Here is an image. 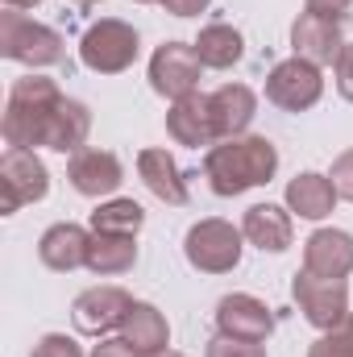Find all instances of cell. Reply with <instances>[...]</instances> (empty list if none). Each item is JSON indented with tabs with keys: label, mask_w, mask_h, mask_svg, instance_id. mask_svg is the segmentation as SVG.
<instances>
[{
	"label": "cell",
	"mask_w": 353,
	"mask_h": 357,
	"mask_svg": "<svg viewBox=\"0 0 353 357\" xmlns=\"http://www.w3.org/2000/svg\"><path fill=\"white\" fill-rule=\"evenodd\" d=\"M154 357H187V354H175V349H163V354H154Z\"/></svg>",
	"instance_id": "obj_35"
},
{
	"label": "cell",
	"mask_w": 353,
	"mask_h": 357,
	"mask_svg": "<svg viewBox=\"0 0 353 357\" xmlns=\"http://www.w3.org/2000/svg\"><path fill=\"white\" fill-rule=\"evenodd\" d=\"M71 4H80V8H96V4H104V0H71Z\"/></svg>",
	"instance_id": "obj_34"
},
{
	"label": "cell",
	"mask_w": 353,
	"mask_h": 357,
	"mask_svg": "<svg viewBox=\"0 0 353 357\" xmlns=\"http://www.w3.org/2000/svg\"><path fill=\"white\" fill-rule=\"evenodd\" d=\"M129 307H133V295H129L125 287L100 282V287H88V291L75 295V303H71V324H75V333H84V337H108L112 328L125 324Z\"/></svg>",
	"instance_id": "obj_9"
},
{
	"label": "cell",
	"mask_w": 353,
	"mask_h": 357,
	"mask_svg": "<svg viewBox=\"0 0 353 357\" xmlns=\"http://www.w3.org/2000/svg\"><path fill=\"white\" fill-rule=\"evenodd\" d=\"M200 54L191 42H163L154 54H150V88L167 100H183L200 88Z\"/></svg>",
	"instance_id": "obj_10"
},
{
	"label": "cell",
	"mask_w": 353,
	"mask_h": 357,
	"mask_svg": "<svg viewBox=\"0 0 353 357\" xmlns=\"http://www.w3.org/2000/svg\"><path fill=\"white\" fill-rule=\"evenodd\" d=\"M88 245H91V233L84 225H71V220H59L42 233L38 241V258L42 266L54 270V274H71V270L88 266Z\"/></svg>",
	"instance_id": "obj_15"
},
{
	"label": "cell",
	"mask_w": 353,
	"mask_h": 357,
	"mask_svg": "<svg viewBox=\"0 0 353 357\" xmlns=\"http://www.w3.org/2000/svg\"><path fill=\"white\" fill-rule=\"evenodd\" d=\"M353 0H303V13H316V17H333V21H345Z\"/></svg>",
	"instance_id": "obj_30"
},
{
	"label": "cell",
	"mask_w": 353,
	"mask_h": 357,
	"mask_svg": "<svg viewBox=\"0 0 353 357\" xmlns=\"http://www.w3.org/2000/svg\"><path fill=\"white\" fill-rule=\"evenodd\" d=\"M241 233L250 245H258L262 254H283L295 237V220H291V208L283 204H254L246 208L241 216Z\"/></svg>",
	"instance_id": "obj_18"
},
{
	"label": "cell",
	"mask_w": 353,
	"mask_h": 357,
	"mask_svg": "<svg viewBox=\"0 0 353 357\" xmlns=\"http://www.w3.org/2000/svg\"><path fill=\"white\" fill-rule=\"evenodd\" d=\"M46 191H50V171H46V162H42L33 150L8 146L4 158H0V212L13 216L17 208L46 199Z\"/></svg>",
	"instance_id": "obj_7"
},
{
	"label": "cell",
	"mask_w": 353,
	"mask_h": 357,
	"mask_svg": "<svg viewBox=\"0 0 353 357\" xmlns=\"http://www.w3.org/2000/svg\"><path fill=\"white\" fill-rule=\"evenodd\" d=\"M333 71H337V91H341V96L353 104V42H345V50L337 54Z\"/></svg>",
	"instance_id": "obj_29"
},
{
	"label": "cell",
	"mask_w": 353,
	"mask_h": 357,
	"mask_svg": "<svg viewBox=\"0 0 353 357\" xmlns=\"http://www.w3.org/2000/svg\"><path fill=\"white\" fill-rule=\"evenodd\" d=\"M291 50H295V59H308V63H316V67L337 63V54L345 50L341 21L316 17V13H299L295 25H291Z\"/></svg>",
	"instance_id": "obj_13"
},
{
	"label": "cell",
	"mask_w": 353,
	"mask_h": 357,
	"mask_svg": "<svg viewBox=\"0 0 353 357\" xmlns=\"http://www.w3.org/2000/svg\"><path fill=\"white\" fill-rule=\"evenodd\" d=\"M0 54L29 71H42V67H59L67 59V42L59 29L25 17L21 8H4L0 13Z\"/></svg>",
	"instance_id": "obj_3"
},
{
	"label": "cell",
	"mask_w": 353,
	"mask_h": 357,
	"mask_svg": "<svg viewBox=\"0 0 353 357\" xmlns=\"http://www.w3.org/2000/svg\"><path fill=\"white\" fill-rule=\"evenodd\" d=\"M337 199L341 195H337L333 178L320 175V171H303V175H295L287 183V208L303 220H324L337 208Z\"/></svg>",
	"instance_id": "obj_20"
},
{
	"label": "cell",
	"mask_w": 353,
	"mask_h": 357,
	"mask_svg": "<svg viewBox=\"0 0 353 357\" xmlns=\"http://www.w3.org/2000/svg\"><path fill=\"white\" fill-rule=\"evenodd\" d=\"M274 171H278V150L270 137H258V133L216 142L204 154V178L220 199H233V195L262 187L274 178Z\"/></svg>",
	"instance_id": "obj_2"
},
{
	"label": "cell",
	"mask_w": 353,
	"mask_h": 357,
	"mask_svg": "<svg viewBox=\"0 0 353 357\" xmlns=\"http://www.w3.org/2000/svg\"><path fill=\"white\" fill-rule=\"evenodd\" d=\"M308 357H353V312L333 328V333H324L320 341H312Z\"/></svg>",
	"instance_id": "obj_25"
},
{
	"label": "cell",
	"mask_w": 353,
	"mask_h": 357,
	"mask_svg": "<svg viewBox=\"0 0 353 357\" xmlns=\"http://www.w3.org/2000/svg\"><path fill=\"white\" fill-rule=\"evenodd\" d=\"M241 241H246L241 229H233L220 216H208V220H195L187 229L183 258H187V266L200 270V274H229V270H237V262H241V250H246Z\"/></svg>",
	"instance_id": "obj_5"
},
{
	"label": "cell",
	"mask_w": 353,
	"mask_h": 357,
	"mask_svg": "<svg viewBox=\"0 0 353 357\" xmlns=\"http://www.w3.org/2000/svg\"><path fill=\"white\" fill-rule=\"evenodd\" d=\"M191 46H195V54H200V63H204L208 71H229V67H237L241 54H246V38H241V29L229 25V21H208Z\"/></svg>",
	"instance_id": "obj_22"
},
{
	"label": "cell",
	"mask_w": 353,
	"mask_h": 357,
	"mask_svg": "<svg viewBox=\"0 0 353 357\" xmlns=\"http://www.w3.org/2000/svg\"><path fill=\"white\" fill-rule=\"evenodd\" d=\"M320 96H324V75L308 59L291 54V59L274 63L270 75H266V100L283 112H308Z\"/></svg>",
	"instance_id": "obj_8"
},
{
	"label": "cell",
	"mask_w": 353,
	"mask_h": 357,
	"mask_svg": "<svg viewBox=\"0 0 353 357\" xmlns=\"http://www.w3.org/2000/svg\"><path fill=\"white\" fill-rule=\"evenodd\" d=\"M67 178H71V187H75L80 195L100 199V195H112V191L125 183V171H121V158H117L112 150H88V146H84L80 154H71Z\"/></svg>",
	"instance_id": "obj_14"
},
{
	"label": "cell",
	"mask_w": 353,
	"mask_h": 357,
	"mask_svg": "<svg viewBox=\"0 0 353 357\" xmlns=\"http://www.w3.org/2000/svg\"><path fill=\"white\" fill-rule=\"evenodd\" d=\"M137 266V237H121V233H91L88 245V270L100 278H117Z\"/></svg>",
	"instance_id": "obj_23"
},
{
	"label": "cell",
	"mask_w": 353,
	"mask_h": 357,
	"mask_svg": "<svg viewBox=\"0 0 353 357\" xmlns=\"http://www.w3.org/2000/svg\"><path fill=\"white\" fill-rule=\"evenodd\" d=\"M204 357H266V345L262 341H237V337L216 333V337L208 341Z\"/></svg>",
	"instance_id": "obj_26"
},
{
	"label": "cell",
	"mask_w": 353,
	"mask_h": 357,
	"mask_svg": "<svg viewBox=\"0 0 353 357\" xmlns=\"http://www.w3.org/2000/svg\"><path fill=\"white\" fill-rule=\"evenodd\" d=\"M208 108H212V125H216V142H229V137H246V129L254 125L258 116V96L246 84H225L208 96Z\"/></svg>",
	"instance_id": "obj_16"
},
{
	"label": "cell",
	"mask_w": 353,
	"mask_h": 357,
	"mask_svg": "<svg viewBox=\"0 0 353 357\" xmlns=\"http://www.w3.org/2000/svg\"><path fill=\"white\" fill-rule=\"evenodd\" d=\"M42 0H4V8H38Z\"/></svg>",
	"instance_id": "obj_33"
},
{
	"label": "cell",
	"mask_w": 353,
	"mask_h": 357,
	"mask_svg": "<svg viewBox=\"0 0 353 357\" xmlns=\"http://www.w3.org/2000/svg\"><path fill=\"white\" fill-rule=\"evenodd\" d=\"M137 4H163V0H137Z\"/></svg>",
	"instance_id": "obj_36"
},
{
	"label": "cell",
	"mask_w": 353,
	"mask_h": 357,
	"mask_svg": "<svg viewBox=\"0 0 353 357\" xmlns=\"http://www.w3.org/2000/svg\"><path fill=\"white\" fill-rule=\"evenodd\" d=\"M303 270L320 278H345L353 270V233L345 229H316L303 241Z\"/></svg>",
	"instance_id": "obj_17"
},
{
	"label": "cell",
	"mask_w": 353,
	"mask_h": 357,
	"mask_svg": "<svg viewBox=\"0 0 353 357\" xmlns=\"http://www.w3.org/2000/svg\"><path fill=\"white\" fill-rule=\"evenodd\" d=\"M208 4L212 0H163V8L171 17H200V13H208Z\"/></svg>",
	"instance_id": "obj_32"
},
{
	"label": "cell",
	"mask_w": 353,
	"mask_h": 357,
	"mask_svg": "<svg viewBox=\"0 0 353 357\" xmlns=\"http://www.w3.org/2000/svg\"><path fill=\"white\" fill-rule=\"evenodd\" d=\"M137 50H142V38L129 21H117V17H104L84 29L80 38V63L96 71V75H121L137 63Z\"/></svg>",
	"instance_id": "obj_4"
},
{
	"label": "cell",
	"mask_w": 353,
	"mask_h": 357,
	"mask_svg": "<svg viewBox=\"0 0 353 357\" xmlns=\"http://www.w3.org/2000/svg\"><path fill=\"white\" fill-rule=\"evenodd\" d=\"M333 187H337V195L341 199H350L353 204V150H345V154H337V162H333Z\"/></svg>",
	"instance_id": "obj_28"
},
{
	"label": "cell",
	"mask_w": 353,
	"mask_h": 357,
	"mask_svg": "<svg viewBox=\"0 0 353 357\" xmlns=\"http://www.w3.org/2000/svg\"><path fill=\"white\" fill-rule=\"evenodd\" d=\"M0 133L17 150H59V154H80L91 133V108L84 100L63 96L54 79L46 75H21L0 116Z\"/></svg>",
	"instance_id": "obj_1"
},
{
	"label": "cell",
	"mask_w": 353,
	"mask_h": 357,
	"mask_svg": "<svg viewBox=\"0 0 353 357\" xmlns=\"http://www.w3.org/2000/svg\"><path fill=\"white\" fill-rule=\"evenodd\" d=\"M29 357H84V345H80L75 337H67V333H46V337L33 345Z\"/></svg>",
	"instance_id": "obj_27"
},
{
	"label": "cell",
	"mask_w": 353,
	"mask_h": 357,
	"mask_svg": "<svg viewBox=\"0 0 353 357\" xmlns=\"http://www.w3.org/2000/svg\"><path fill=\"white\" fill-rule=\"evenodd\" d=\"M167 133L175 146H187V150H212L216 146V125H212V108H208V96L191 91L183 100H171L167 108Z\"/></svg>",
	"instance_id": "obj_12"
},
{
	"label": "cell",
	"mask_w": 353,
	"mask_h": 357,
	"mask_svg": "<svg viewBox=\"0 0 353 357\" xmlns=\"http://www.w3.org/2000/svg\"><path fill=\"white\" fill-rule=\"evenodd\" d=\"M137 175L150 187L154 199H163V204H171V208H183V204L191 199L187 175L179 171L175 154H167V150H142V154H137Z\"/></svg>",
	"instance_id": "obj_19"
},
{
	"label": "cell",
	"mask_w": 353,
	"mask_h": 357,
	"mask_svg": "<svg viewBox=\"0 0 353 357\" xmlns=\"http://www.w3.org/2000/svg\"><path fill=\"white\" fill-rule=\"evenodd\" d=\"M121 337H125L142 357H154L171 345V324H167V316H163L154 303L133 299V307H129V316H125V324H121Z\"/></svg>",
	"instance_id": "obj_21"
},
{
	"label": "cell",
	"mask_w": 353,
	"mask_h": 357,
	"mask_svg": "<svg viewBox=\"0 0 353 357\" xmlns=\"http://www.w3.org/2000/svg\"><path fill=\"white\" fill-rule=\"evenodd\" d=\"M216 333L237 337V341H270L274 333V312L266 307L258 295L250 291H233L216 303Z\"/></svg>",
	"instance_id": "obj_11"
},
{
	"label": "cell",
	"mask_w": 353,
	"mask_h": 357,
	"mask_svg": "<svg viewBox=\"0 0 353 357\" xmlns=\"http://www.w3.org/2000/svg\"><path fill=\"white\" fill-rule=\"evenodd\" d=\"M291 299H295L299 316L312 328H320V333H333L350 316V287H345V278H320L312 270H299L291 278Z\"/></svg>",
	"instance_id": "obj_6"
},
{
	"label": "cell",
	"mask_w": 353,
	"mask_h": 357,
	"mask_svg": "<svg viewBox=\"0 0 353 357\" xmlns=\"http://www.w3.org/2000/svg\"><path fill=\"white\" fill-rule=\"evenodd\" d=\"M146 225V208L137 199H104L91 212V233H121V237H137Z\"/></svg>",
	"instance_id": "obj_24"
},
{
	"label": "cell",
	"mask_w": 353,
	"mask_h": 357,
	"mask_svg": "<svg viewBox=\"0 0 353 357\" xmlns=\"http://www.w3.org/2000/svg\"><path fill=\"white\" fill-rule=\"evenodd\" d=\"M91 357H142V354H137L125 337H104V341L91 349Z\"/></svg>",
	"instance_id": "obj_31"
}]
</instances>
